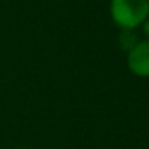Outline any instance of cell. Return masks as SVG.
Returning a JSON list of instances; mask_svg holds the SVG:
<instances>
[{"mask_svg": "<svg viewBox=\"0 0 149 149\" xmlns=\"http://www.w3.org/2000/svg\"><path fill=\"white\" fill-rule=\"evenodd\" d=\"M110 15L121 29H136L149 18V0H111Z\"/></svg>", "mask_w": 149, "mask_h": 149, "instance_id": "cell-1", "label": "cell"}, {"mask_svg": "<svg viewBox=\"0 0 149 149\" xmlns=\"http://www.w3.org/2000/svg\"><path fill=\"white\" fill-rule=\"evenodd\" d=\"M127 67L139 78H149V41H139L127 53Z\"/></svg>", "mask_w": 149, "mask_h": 149, "instance_id": "cell-2", "label": "cell"}, {"mask_svg": "<svg viewBox=\"0 0 149 149\" xmlns=\"http://www.w3.org/2000/svg\"><path fill=\"white\" fill-rule=\"evenodd\" d=\"M139 37L136 35L134 29H121L120 35H118V45L121 50L124 51H130L132 48H134L139 42Z\"/></svg>", "mask_w": 149, "mask_h": 149, "instance_id": "cell-3", "label": "cell"}, {"mask_svg": "<svg viewBox=\"0 0 149 149\" xmlns=\"http://www.w3.org/2000/svg\"><path fill=\"white\" fill-rule=\"evenodd\" d=\"M143 34L146 37V41H149V18L143 22Z\"/></svg>", "mask_w": 149, "mask_h": 149, "instance_id": "cell-4", "label": "cell"}, {"mask_svg": "<svg viewBox=\"0 0 149 149\" xmlns=\"http://www.w3.org/2000/svg\"><path fill=\"white\" fill-rule=\"evenodd\" d=\"M16 149H26V148H16Z\"/></svg>", "mask_w": 149, "mask_h": 149, "instance_id": "cell-5", "label": "cell"}]
</instances>
